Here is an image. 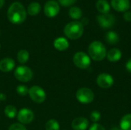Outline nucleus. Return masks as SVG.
<instances>
[{
	"label": "nucleus",
	"instance_id": "1",
	"mask_svg": "<svg viewBox=\"0 0 131 130\" xmlns=\"http://www.w3.org/2000/svg\"><path fill=\"white\" fill-rule=\"evenodd\" d=\"M8 18L13 24H21L26 18L25 7L18 2H13L8 9Z\"/></svg>",
	"mask_w": 131,
	"mask_h": 130
},
{
	"label": "nucleus",
	"instance_id": "2",
	"mask_svg": "<svg viewBox=\"0 0 131 130\" xmlns=\"http://www.w3.org/2000/svg\"><path fill=\"white\" fill-rule=\"evenodd\" d=\"M89 57L96 61H101L107 57V50L103 43L98 41H93L88 47Z\"/></svg>",
	"mask_w": 131,
	"mask_h": 130
},
{
	"label": "nucleus",
	"instance_id": "3",
	"mask_svg": "<svg viewBox=\"0 0 131 130\" xmlns=\"http://www.w3.org/2000/svg\"><path fill=\"white\" fill-rule=\"evenodd\" d=\"M64 33L68 38L76 40L80 38L84 33V25L80 21L69 22L64 28Z\"/></svg>",
	"mask_w": 131,
	"mask_h": 130
},
{
	"label": "nucleus",
	"instance_id": "4",
	"mask_svg": "<svg viewBox=\"0 0 131 130\" xmlns=\"http://www.w3.org/2000/svg\"><path fill=\"white\" fill-rule=\"evenodd\" d=\"M74 65L82 70L88 69L91 66V57L84 52H77L73 57Z\"/></svg>",
	"mask_w": 131,
	"mask_h": 130
},
{
	"label": "nucleus",
	"instance_id": "5",
	"mask_svg": "<svg viewBox=\"0 0 131 130\" xmlns=\"http://www.w3.org/2000/svg\"><path fill=\"white\" fill-rule=\"evenodd\" d=\"M14 75L15 78L21 82H28L33 77V72L28 67L21 65L15 69Z\"/></svg>",
	"mask_w": 131,
	"mask_h": 130
},
{
	"label": "nucleus",
	"instance_id": "6",
	"mask_svg": "<svg viewBox=\"0 0 131 130\" xmlns=\"http://www.w3.org/2000/svg\"><path fill=\"white\" fill-rule=\"evenodd\" d=\"M76 98L80 103L84 104H88L94 100V93L91 89L87 87H82L77 91Z\"/></svg>",
	"mask_w": 131,
	"mask_h": 130
},
{
	"label": "nucleus",
	"instance_id": "7",
	"mask_svg": "<svg viewBox=\"0 0 131 130\" xmlns=\"http://www.w3.org/2000/svg\"><path fill=\"white\" fill-rule=\"evenodd\" d=\"M28 95L32 101L36 103H41L46 99L45 91L39 86H33L28 90Z\"/></svg>",
	"mask_w": 131,
	"mask_h": 130
},
{
	"label": "nucleus",
	"instance_id": "8",
	"mask_svg": "<svg viewBox=\"0 0 131 130\" xmlns=\"http://www.w3.org/2000/svg\"><path fill=\"white\" fill-rule=\"evenodd\" d=\"M17 119L21 124H29L34 120V113L30 109L22 108L18 111Z\"/></svg>",
	"mask_w": 131,
	"mask_h": 130
},
{
	"label": "nucleus",
	"instance_id": "9",
	"mask_svg": "<svg viewBox=\"0 0 131 130\" xmlns=\"http://www.w3.org/2000/svg\"><path fill=\"white\" fill-rule=\"evenodd\" d=\"M114 83L113 77L107 74V73H102L100 74L97 78V85L104 89L110 88L113 86Z\"/></svg>",
	"mask_w": 131,
	"mask_h": 130
},
{
	"label": "nucleus",
	"instance_id": "10",
	"mask_svg": "<svg viewBox=\"0 0 131 130\" xmlns=\"http://www.w3.org/2000/svg\"><path fill=\"white\" fill-rule=\"evenodd\" d=\"M97 21L103 28H110L115 23V17L111 14H101L97 15Z\"/></svg>",
	"mask_w": 131,
	"mask_h": 130
},
{
	"label": "nucleus",
	"instance_id": "11",
	"mask_svg": "<svg viewBox=\"0 0 131 130\" xmlns=\"http://www.w3.org/2000/svg\"><path fill=\"white\" fill-rule=\"evenodd\" d=\"M44 11L47 17L54 18L58 14L60 11V6L58 4V2H56L55 1L51 0V1L47 2L46 4L45 5Z\"/></svg>",
	"mask_w": 131,
	"mask_h": 130
},
{
	"label": "nucleus",
	"instance_id": "12",
	"mask_svg": "<svg viewBox=\"0 0 131 130\" xmlns=\"http://www.w3.org/2000/svg\"><path fill=\"white\" fill-rule=\"evenodd\" d=\"M89 126L88 120L84 117H77L71 123V127L74 130H86Z\"/></svg>",
	"mask_w": 131,
	"mask_h": 130
},
{
	"label": "nucleus",
	"instance_id": "13",
	"mask_svg": "<svg viewBox=\"0 0 131 130\" xmlns=\"http://www.w3.org/2000/svg\"><path fill=\"white\" fill-rule=\"evenodd\" d=\"M111 6L117 11H127L130 8L129 0H111Z\"/></svg>",
	"mask_w": 131,
	"mask_h": 130
},
{
	"label": "nucleus",
	"instance_id": "14",
	"mask_svg": "<svg viewBox=\"0 0 131 130\" xmlns=\"http://www.w3.org/2000/svg\"><path fill=\"white\" fill-rule=\"evenodd\" d=\"M15 67V61L12 58L6 57L0 61V70L2 72H10Z\"/></svg>",
	"mask_w": 131,
	"mask_h": 130
},
{
	"label": "nucleus",
	"instance_id": "15",
	"mask_svg": "<svg viewBox=\"0 0 131 130\" xmlns=\"http://www.w3.org/2000/svg\"><path fill=\"white\" fill-rule=\"evenodd\" d=\"M121 57H122V52L117 48H112L107 53V60L112 63L117 62L121 59Z\"/></svg>",
	"mask_w": 131,
	"mask_h": 130
},
{
	"label": "nucleus",
	"instance_id": "16",
	"mask_svg": "<svg viewBox=\"0 0 131 130\" xmlns=\"http://www.w3.org/2000/svg\"><path fill=\"white\" fill-rule=\"evenodd\" d=\"M54 47L57 50H58L60 51H63L68 48L69 42L68 41V40L65 38L60 37V38H56L54 41Z\"/></svg>",
	"mask_w": 131,
	"mask_h": 130
},
{
	"label": "nucleus",
	"instance_id": "17",
	"mask_svg": "<svg viewBox=\"0 0 131 130\" xmlns=\"http://www.w3.org/2000/svg\"><path fill=\"white\" fill-rule=\"evenodd\" d=\"M96 8L101 14H107L111 10L110 4L107 0H98L96 3Z\"/></svg>",
	"mask_w": 131,
	"mask_h": 130
},
{
	"label": "nucleus",
	"instance_id": "18",
	"mask_svg": "<svg viewBox=\"0 0 131 130\" xmlns=\"http://www.w3.org/2000/svg\"><path fill=\"white\" fill-rule=\"evenodd\" d=\"M120 127L122 130H131V113L126 114L121 118Z\"/></svg>",
	"mask_w": 131,
	"mask_h": 130
},
{
	"label": "nucleus",
	"instance_id": "19",
	"mask_svg": "<svg viewBox=\"0 0 131 130\" xmlns=\"http://www.w3.org/2000/svg\"><path fill=\"white\" fill-rule=\"evenodd\" d=\"M105 40L110 44H116L119 41V36L115 31H111L106 34Z\"/></svg>",
	"mask_w": 131,
	"mask_h": 130
},
{
	"label": "nucleus",
	"instance_id": "20",
	"mask_svg": "<svg viewBox=\"0 0 131 130\" xmlns=\"http://www.w3.org/2000/svg\"><path fill=\"white\" fill-rule=\"evenodd\" d=\"M41 11V5L38 2H31L28 7V13L31 15H38Z\"/></svg>",
	"mask_w": 131,
	"mask_h": 130
},
{
	"label": "nucleus",
	"instance_id": "21",
	"mask_svg": "<svg viewBox=\"0 0 131 130\" xmlns=\"http://www.w3.org/2000/svg\"><path fill=\"white\" fill-rule=\"evenodd\" d=\"M29 59V53L28 51L26 50H20L18 54H17V60L21 64H25Z\"/></svg>",
	"mask_w": 131,
	"mask_h": 130
},
{
	"label": "nucleus",
	"instance_id": "22",
	"mask_svg": "<svg viewBox=\"0 0 131 130\" xmlns=\"http://www.w3.org/2000/svg\"><path fill=\"white\" fill-rule=\"evenodd\" d=\"M4 113H5V115L9 118V119H14L15 117L17 116L18 115V111H17V109L12 106V105H8L5 108V110H4Z\"/></svg>",
	"mask_w": 131,
	"mask_h": 130
},
{
	"label": "nucleus",
	"instance_id": "23",
	"mask_svg": "<svg viewBox=\"0 0 131 130\" xmlns=\"http://www.w3.org/2000/svg\"><path fill=\"white\" fill-rule=\"evenodd\" d=\"M69 15L71 18L78 20L82 17V11L78 7H72L69 10Z\"/></svg>",
	"mask_w": 131,
	"mask_h": 130
},
{
	"label": "nucleus",
	"instance_id": "24",
	"mask_svg": "<svg viewBox=\"0 0 131 130\" xmlns=\"http://www.w3.org/2000/svg\"><path fill=\"white\" fill-rule=\"evenodd\" d=\"M45 130H60V125L55 120H50L45 124Z\"/></svg>",
	"mask_w": 131,
	"mask_h": 130
},
{
	"label": "nucleus",
	"instance_id": "25",
	"mask_svg": "<svg viewBox=\"0 0 131 130\" xmlns=\"http://www.w3.org/2000/svg\"><path fill=\"white\" fill-rule=\"evenodd\" d=\"M28 90H29V89H28V87L24 85H19L16 88L17 93L21 96H25V95L28 94Z\"/></svg>",
	"mask_w": 131,
	"mask_h": 130
},
{
	"label": "nucleus",
	"instance_id": "26",
	"mask_svg": "<svg viewBox=\"0 0 131 130\" xmlns=\"http://www.w3.org/2000/svg\"><path fill=\"white\" fill-rule=\"evenodd\" d=\"M101 114L100 112H98V111H97V110H94V111L91 112V115H90V119H91V120L93 123H97V122L101 120Z\"/></svg>",
	"mask_w": 131,
	"mask_h": 130
},
{
	"label": "nucleus",
	"instance_id": "27",
	"mask_svg": "<svg viewBox=\"0 0 131 130\" xmlns=\"http://www.w3.org/2000/svg\"><path fill=\"white\" fill-rule=\"evenodd\" d=\"M8 130H27L23 124L21 123H14L10 126Z\"/></svg>",
	"mask_w": 131,
	"mask_h": 130
},
{
	"label": "nucleus",
	"instance_id": "28",
	"mask_svg": "<svg viewBox=\"0 0 131 130\" xmlns=\"http://www.w3.org/2000/svg\"><path fill=\"white\" fill-rule=\"evenodd\" d=\"M76 1H77V0H58L59 3H60L61 5L66 6V7L72 5L73 4L75 3Z\"/></svg>",
	"mask_w": 131,
	"mask_h": 130
},
{
	"label": "nucleus",
	"instance_id": "29",
	"mask_svg": "<svg viewBox=\"0 0 131 130\" xmlns=\"http://www.w3.org/2000/svg\"><path fill=\"white\" fill-rule=\"evenodd\" d=\"M89 130H106L105 129V128L102 126V125H101V124H99V123H93L91 126V127L89 128Z\"/></svg>",
	"mask_w": 131,
	"mask_h": 130
},
{
	"label": "nucleus",
	"instance_id": "30",
	"mask_svg": "<svg viewBox=\"0 0 131 130\" xmlns=\"http://www.w3.org/2000/svg\"><path fill=\"white\" fill-rule=\"evenodd\" d=\"M124 19L127 21H131V12L130 11H125L124 15Z\"/></svg>",
	"mask_w": 131,
	"mask_h": 130
},
{
	"label": "nucleus",
	"instance_id": "31",
	"mask_svg": "<svg viewBox=\"0 0 131 130\" xmlns=\"http://www.w3.org/2000/svg\"><path fill=\"white\" fill-rule=\"evenodd\" d=\"M126 69L127 70V71L131 73V58L128 60V61L126 64Z\"/></svg>",
	"mask_w": 131,
	"mask_h": 130
},
{
	"label": "nucleus",
	"instance_id": "32",
	"mask_svg": "<svg viewBox=\"0 0 131 130\" xmlns=\"http://www.w3.org/2000/svg\"><path fill=\"white\" fill-rule=\"evenodd\" d=\"M111 130H122L121 129V127H117V126H114V127H113V128H111Z\"/></svg>",
	"mask_w": 131,
	"mask_h": 130
},
{
	"label": "nucleus",
	"instance_id": "33",
	"mask_svg": "<svg viewBox=\"0 0 131 130\" xmlns=\"http://www.w3.org/2000/svg\"><path fill=\"white\" fill-rule=\"evenodd\" d=\"M4 2H5V0H0V8H2L3 6Z\"/></svg>",
	"mask_w": 131,
	"mask_h": 130
},
{
	"label": "nucleus",
	"instance_id": "34",
	"mask_svg": "<svg viewBox=\"0 0 131 130\" xmlns=\"http://www.w3.org/2000/svg\"><path fill=\"white\" fill-rule=\"evenodd\" d=\"M0 48H1V44H0Z\"/></svg>",
	"mask_w": 131,
	"mask_h": 130
}]
</instances>
